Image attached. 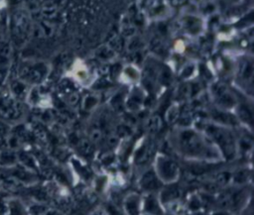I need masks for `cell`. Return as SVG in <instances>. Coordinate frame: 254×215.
<instances>
[{"label":"cell","instance_id":"6da1fadb","mask_svg":"<svg viewBox=\"0 0 254 215\" xmlns=\"http://www.w3.org/2000/svg\"><path fill=\"white\" fill-rule=\"evenodd\" d=\"M174 148L187 159L218 161L223 159L218 148L203 134L190 128H181L174 135Z\"/></svg>","mask_w":254,"mask_h":215},{"label":"cell","instance_id":"7a4b0ae2","mask_svg":"<svg viewBox=\"0 0 254 215\" xmlns=\"http://www.w3.org/2000/svg\"><path fill=\"white\" fill-rule=\"evenodd\" d=\"M204 135L218 148L222 158H232L237 153V141L232 132L223 125L207 123L204 125Z\"/></svg>","mask_w":254,"mask_h":215},{"label":"cell","instance_id":"3957f363","mask_svg":"<svg viewBox=\"0 0 254 215\" xmlns=\"http://www.w3.org/2000/svg\"><path fill=\"white\" fill-rule=\"evenodd\" d=\"M32 23L29 14L22 10L16 9L9 18L8 38L15 49H20L25 46L32 34Z\"/></svg>","mask_w":254,"mask_h":215},{"label":"cell","instance_id":"277c9868","mask_svg":"<svg viewBox=\"0 0 254 215\" xmlns=\"http://www.w3.org/2000/svg\"><path fill=\"white\" fill-rule=\"evenodd\" d=\"M49 73V66L44 61L23 60L19 63L16 77L27 83L29 86L40 84Z\"/></svg>","mask_w":254,"mask_h":215},{"label":"cell","instance_id":"5b68a950","mask_svg":"<svg viewBox=\"0 0 254 215\" xmlns=\"http://www.w3.org/2000/svg\"><path fill=\"white\" fill-rule=\"evenodd\" d=\"M23 114L22 101L16 99L6 85L0 88V120L5 123L16 122L22 118Z\"/></svg>","mask_w":254,"mask_h":215},{"label":"cell","instance_id":"8992f818","mask_svg":"<svg viewBox=\"0 0 254 215\" xmlns=\"http://www.w3.org/2000/svg\"><path fill=\"white\" fill-rule=\"evenodd\" d=\"M153 169L162 183H174L179 178V165L171 157L167 155L159 154L156 157Z\"/></svg>","mask_w":254,"mask_h":215},{"label":"cell","instance_id":"52a82bcc","mask_svg":"<svg viewBox=\"0 0 254 215\" xmlns=\"http://www.w3.org/2000/svg\"><path fill=\"white\" fill-rule=\"evenodd\" d=\"M213 99L217 106L223 110H229L238 104L236 96L223 84L215 83L211 88Z\"/></svg>","mask_w":254,"mask_h":215},{"label":"cell","instance_id":"ba28073f","mask_svg":"<svg viewBox=\"0 0 254 215\" xmlns=\"http://www.w3.org/2000/svg\"><path fill=\"white\" fill-rule=\"evenodd\" d=\"M237 76L239 81L252 88L253 79V61L250 57H244L240 59L237 65Z\"/></svg>","mask_w":254,"mask_h":215},{"label":"cell","instance_id":"9c48e42d","mask_svg":"<svg viewBox=\"0 0 254 215\" xmlns=\"http://www.w3.org/2000/svg\"><path fill=\"white\" fill-rule=\"evenodd\" d=\"M161 181L156 175L154 169H149L143 172L139 179V186L145 193L156 192L161 187Z\"/></svg>","mask_w":254,"mask_h":215},{"label":"cell","instance_id":"30bf717a","mask_svg":"<svg viewBox=\"0 0 254 215\" xmlns=\"http://www.w3.org/2000/svg\"><path fill=\"white\" fill-rule=\"evenodd\" d=\"M15 48L8 38H0V66L11 68Z\"/></svg>","mask_w":254,"mask_h":215},{"label":"cell","instance_id":"8fae6325","mask_svg":"<svg viewBox=\"0 0 254 215\" xmlns=\"http://www.w3.org/2000/svg\"><path fill=\"white\" fill-rule=\"evenodd\" d=\"M6 87L8 88L9 92L18 100L22 101L28 97L29 95V85L19 79L18 77H13L10 80H7Z\"/></svg>","mask_w":254,"mask_h":215},{"label":"cell","instance_id":"7c38bea8","mask_svg":"<svg viewBox=\"0 0 254 215\" xmlns=\"http://www.w3.org/2000/svg\"><path fill=\"white\" fill-rule=\"evenodd\" d=\"M142 211L154 215H163L161 201L156 192H149L142 198Z\"/></svg>","mask_w":254,"mask_h":215},{"label":"cell","instance_id":"4fadbf2b","mask_svg":"<svg viewBox=\"0 0 254 215\" xmlns=\"http://www.w3.org/2000/svg\"><path fill=\"white\" fill-rule=\"evenodd\" d=\"M123 207L127 215H141L142 197L136 192L127 194L123 200Z\"/></svg>","mask_w":254,"mask_h":215},{"label":"cell","instance_id":"5bb4252c","mask_svg":"<svg viewBox=\"0 0 254 215\" xmlns=\"http://www.w3.org/2000/svg\"><path fill=\"white\" fill-rule=\"evenodd\" d=\"M158 196L161 203L174 202L180 197V189L177 186H174L173 183H170L168 187L161 190V193Z\"/></svg>","mask_w":254,"mask_h":215},{"label":"cell","instance_id":"9a60e30c","mask_svg":"<svg viewBox=\"0 0 254 215\" xmlns=\"http://www.w3.org/2000/svg\"><path fill=\"white\" fill-rule=\"evenodd\" d=\"M236 109H237V118H239L242 122L248 123L249 125H251L252 123V111L249 107H247L246 105H242V104H237L236 105Z\"/></svg>","mask_w":254,"mask_h":215},{"label":"cell","instance_id":"2e32d148","mask_svg":"<svg viewBox=\"0 0 254 215\" xmlns=\"http://www.w3.org/2000/svg\"><path fill=\"white\" fill-rule=\"evenodd\" d=\"M184 27L188 33L192 34V35L197 34L200 31V24H199L198 20H196L195 18H192V17L185 20Z\"/></svg>","mask_w":254,"mask_h":215},{"label":"cell","instance_id":"e0dca14e","mask_svg":"<svg viewBox=\"0 0 254 215\" xmlns=\"http://www.w3.org/2000/svg\"><path fill=\"white\" fill-rule=\"evenodd\" d=\"M98 104V97L93 94L86 95L82 100V108L86 111H90Z\"/></svg>","mask_w":254,"mask_h":215},{"label":"cell","instance_id":"ac0fdd59","mask_svg":"<svg viewBox=\"0 0 254 215\" xmlns=\"http://www.w3.org/2000/svg\"><path fill=\"white\" fill-rule=\"evenodd\" d=\"M8 209H9L11 215H25L26 214L24 206L21 204V202L16 201V200H13L9 203Z\"/></svg>","mask_w":254,"mask_h":215},{"label":"cell","instance_id":"d6986e66","mask_svg":"<svg viewBox=\"0 0 254 215\" xmlns=\"http://www.w3.org/2000/svg\"><path fill=\"white\" fill-rule=\"evenodd\" d=\"M113 54H114V53H113V50H112L110 47L104 46V47H101V48L98 49L96 55H97L100 59L105 60V59L111 58V57L113 56Z\"/></svg>","mask_w":254,"mask_h":215},{"label":"cell","instance_id":"ffe728a7","mask_svg":"<svg viewBox=\"0 0 254 215\" xmlns=\"http://www.w3.org/2000/svg\"><path fill=\"white\" fill-rule=\"evenodd\" d=\"M123 73L124 75L129 79V80H132V81H135L139 78V72L137 71V69L132 66V65H129L127 67H125L123 69Z\"/></svg>","mask_w":254,"mask_h":215},{"label":"cell","instance_id":"44dd1931","mask_svg":"<svg viewBox=\"0 0 254 215\" xmlns=\"http://www.w3.org/2000/svg\"><path fill=\"white\" fill-rule=\"evenodd\" d=\"M179 117V108L177 105H173L171 106L167 113H166V120L169 122V123H172L174 122L175 120H177V118Z\"/></svg>","mask_w":254,"mask_h":215},{"label":"cell","instance_id":"7402d4cb","mask_svg":"<svg viewBox=\"0 0 254 215\" xmlns=\"http://www.w3.org/2000/svg\"><path fill=\"white\" fill-rule=\"evenodd\" d=\"M247 178H248V173H247V170H245V169L236 171V173H234L232 176L233 181L238 184H242V183L246 182Z\"/></svg>","mask_w":254,"mask_h":215},{"label":"cell","instance_id":"603a6c76","mask_svg":"<svg viewBox=\"0 0 254 215\" xmlns=\"http://www.w3.org/2000/svg\"><path fill=\"white\" fill-rule=\"evenodd\" d=\"M78 148L80 149V151L83 154H91L92 150H93L92 144L89 141H86V140L79 141L78 142Z\"/></svg>","mask_w":254,"mask_h":215},{"label":"cell","instance_id":"cb8c5ba5","mask_svg":"<svg viewBox=\"0 0 254 215\" xmlns=\"http://www.w3.org/2000/svg\"><path fill=\"white\" fill-rule=\"evenodd\" d=\"M9 74H10V68L0 66V88L6 85V82L9 78Z\"/></svg>","mask_w":254,"mask_h":215},{"label":"cell","instance_id":"d4e9b609","mask_svg":"<svg viewBox=\"0 0 254 215\" xmlns=\"http://www.w3.org/2000/svg\"><path fill=\"white\" fill-rule=\"evenodd\" d=\"M200 204H201V200L199 199V197L196 195H192L189 201V208L192 211H196L199 209Z\"/></svg>","mask_w":254,"mask_h":215},{"label":"cell","instance_id":"484cf974","mask_svg":"<svg viewBox=\"0 0 254 215\" xmlns=\"http://www.w3.org/2000/svg\"><path fill=\"white\" fill-rule=\"evenodd\" d=\"M90 140L93 142V143H96L98 141L101 140V137H102V132L99 130V129H93L91 132H90Z\"/></svg>","mask_w":254,"mask_h":215},{"label":"cell","instance_id":"4316f807","mask_svg":"<svg viewBox=\"0 0 254 215\" xmlns=\"http://www.w3.org/2000/svg\"><path fill=\"white\" fill-rule=\"evenodd\" d=\"M193 70H194V67H193L192 64L186 65V66L184 67V69L182 70V76H183V77H186V78H187V77H190V76L192 74Z\"/></svg>","mask_w":254,"mask_h":215},{"label":"cell","instance_id":"83f0119b","mask_svg":"<svg viewBox=\"0 0 254 215\" xmlns=\"http://www.w3.org/2000/svg\"><path fill=\"white\" fill-rule=\"evenodd\" d=\"M91 215H106V213L104 211H102V210H96Z\"/></svg>","mask_w":254,"mask_h":215},{"label":"cell","instance_id":"f1b7e54d","mask_svg":"<svg viewBox=\"0 0 254 215\" xmlns=\"http://www.w3.org/2000/svg\"><path fill=\"white\" fill-rule=\"evenodd\" d=\"M45 215H61V214H59L58 212H55V211H53V212H47Z\"/></svg>","mask_w":254,"mask_h":215},{"label":"cell","instance_id":"f546056e","mask_svg":"<svg viewBox=\"0 0 254 215\" xmlns=\"http://www.w3.org/2000/svg\"><path fill=\"white\" fill-rule=\"evenodd\" d=\"M8 2H10V3H12V4H15V3H17V2H19V0H7Z\"/></svg>","mask_w":254,"mask_h":215},{"label":"cell","instance_id":"4dcf8cb0","mask_svg":"<svg viewBox=\"0 0 254 215\" xmlns=\"http://www.w3.org/2000/svg\"><path fill=\"white\" fill-rule=\"evenodd\" d=\"M214 215H226V213H224V212H218V213H215Z\"/></svg>","mask_w":254,"mask_h":215},{"label":"cell","instance_id":"1f68e13d","mask_svg":"<svg viewBox=\"0 0 254 215\" xmlns=\"http://www.w3.org/2000/svg\"><path fill=\"white\" fill-rule=\"evenodd\" d=\"M141 215H154V214H151V213H143V214H141Z\"/></svg>","mask_w":254,"mask_h":215}]
</instances>
